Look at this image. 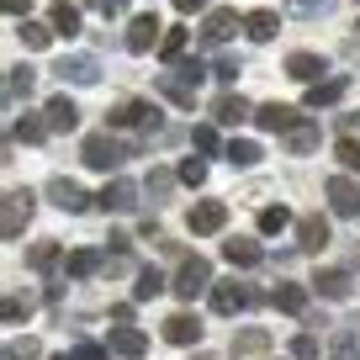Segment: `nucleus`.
<instances>
[{
    "label": "nucleus",
    "mask_w": 360,
    "mask_h": 360,
    "mask_svg": "<svg viewBox=\"0 0 360 360\" xmlns=\"http://www.w3.org/2000/svg\"><path fill=\"white\" fill-rule=\"evenodd\" d=\"M32 207H37L32 191H6V202H0V238H22L27 223H32Z\"/></svg>",
    "instance_id": "f257e3e1"
},
{
    "label": "nucleus",
    "mask_w": 360,
    "mask_h": 360,
    "mask_svg": "<svg viewBox=\"0 0 360 360\" xmlns=\"http://www.w3.org/2000/svg\"><path fill=\"white\" fill-rule=\"evenodd\" d=\"M169 292H175L180 302H196L202 292H212V265H207L202 255H191L186 265L175 270V286H169Z\"/></svg>",
    "instance_id": "f03ea898"
},
{
    "label": "nucleus",
    "mask_w": 360,
    "mask_h": 360,
    "mask_svg": "<svg viewBox=\"0 0 360 360\" xmlns=\"http://www.w3.org/2000/svg\"><path fill=\"white\" fill-rule=\"evenodd\" d=\"M79 159H85L90 169H117L127 159V143H122V138H112V133H90L85 148H79Z\"/></svg>",
    "instance_id": "7ed1b4c3"
},
{
    "label": "nucleus",
    "mask_w": 360,
    "mask_h": 360,
    "mask_svg": "<svg viewBox=\"0 0 360 360\" xmlns=\"http://www.w3.org/2000/svg\"><path fill=\"white\" fill-rule=\"evenodd\" d=\"M255 302H265V297L249 292V286H238V281H212V313L233 318L238 307H255Z\"/></svg>",
    "instance_id": "20e7f679"
},
{
    "label": "nucleus",
    "mask_w": 360,
    "mask_h": 360,
    "mask_svg": "<svg viewBox=\"0 0 360 360\" xmlns=\"http://www.w3.org/2000/svg\"><path fill=\"white\" fill-rule=\"evenodd\" d=\"M112 127H143V133H159V106L154 101H122L112 106Z\"/></svg>",
    "instance_id": "39448f33"
},
{
    "label": "nucleus",
    "mask_w": 360,
    "mask_h": 360,
    "mask_svg": "<svg viewBox=\"0 0 360 360\" xmlns=\"http://www.w3.org/2000/svg\"><path fill=\"white\" fill-rule=\"evenodd\" d=\"M323 196H328V212H334V217H360V191H355V180H345V175L323 180Z\"/></svg>",
    "instance_id": "423d86ee"
},
{
    "label": "nucleus",
    "mask_w": 360,
    "mask_h": 360,
    "mask_svg": "<svg viewBox=\"0 0 360 360\" xmlns=\"http://www.w3.org/2000/svg\"><path fill=\"white\" fill-rule=\"evenodd\" d=\"M165 43V27H159V16L148 11V16H133L127 22V48L133 53H154V48Z\"/></svg>",
    "instance_id": "0eeeda50"
},
{
    "label": "nucleus",
    "mask_w": 360,
    "mask_h": 360,
    "mask_svg": "<svg viewBox=\"0 0 360 360\" xmlns=\"http://www.w3.org/2000/svg\"><path fill=\"white\" fill-rule=\"evenodd\" d=\"M228 223V202H196L191 212H186V228L191 233H223Z\"/></svg>",
    "instance_id": "6e6552de"
},
{
    "label": "nucleus",
    "mask_w": 360,
    "mask_h": 360,
    "mask_svg": "<svg viewBox=\"0 0 360 360\" xmlns=\"http://www.w3.org/2000/svg\"><path fill=\"white\" fill-rule=\"evenodd\" d=\"M313 292L328 297V302H349V297H355V281H349V270H318Z\"/></svg>",
    "instance_id": "1a4fd4ad"
},
{
    "label": "nucleus",
    "mask_w": 360,
    "mask_h": 360,
    "mask_svg": "<svg viewBox=\"0 0 360 360\" xmlns=\"http://www.w3.org/2000/svg\"><path fill=\"white\" fill-rule=\"evenodd\" d=\"M96 202H101L106 212H133V207H138V186L117 175V180H106V191L96 196Z\"/></svg>",
    "instance_id": "9d476101"
},
{
    "label": "nucleus",
    "mask_w": 360,
    "mask_h": 360,
    "mask_svg": "<svg viewBox=\"0 0 360 360\" xmlns=\"http://www.w3.org/2000/svg\"><path fill=\"white\" fill-rule=\"evenodd\" d=\"M255 122L265 127V133H292L297 122H302V117H297V106H281V101H265L255 112Z\"/></svg>",
    "instance_id": "9b49d317"
},
{
    "label": "nucleus",
    "mask_w": 360,
    "mask_h": 360,
    "mask_svg": "<svg viewBox=\"0 0 360 360\" xmlns=\"http://www.w3.org/2000/svg\"><path fill=\"white\" fill-rule=\"evenodd\" d=\"M53 75H64V79H75V85H96L101 79V64L90 53H69V58H58V69Z\"/></svg>",
    "instance_id": "f8f14e48"
},
{
    "label": "nucleus",
    "mask_w": 360,
    "mask_h": 360,
    "mask_svg": "<svg viewBox=\"0 0 360 360\" xmlns=\"http://www.w3.org/2000/svg\"><path fill=\"white\" fill-rule=\"evenodd\" d=\"M238 27H244V22H238V11L217 6V11H207V22H202V37H207V43H228V37H233Z\"/></svg>",
    "instance_id": "ddd939ff"
},
{
    "label": "nucleus",
    "mask_w": 360,
    "mask_h": 360,
    "mask_svg": "<svg viewBox=\"0 0 360 360\" xmlns=\"http://www.w3.org/2000/svg\"><path fill=\"white\" fill-rule=\"evenodd\" d=\"M48 196H53V207H64V212H85V207H90V196L79 191L75 180H64V175L48 180Z\"/></svg>",
    "instance_id": "4468645a"
},
{
    "label": "nucleus",
    "mask_w": 360,
    "mask_h": 360,
    "mask_svg": "<svg viewBox=\"0 0 360 360\" xmlns=\"http://www.w3.org/2000/svg\"><path fill=\"white\" fill-rule=\"evenodd\" d=\"M223 259H228V265H238V270H255L259 259H265V249H259L255 238H228V244H223Z\"/></svg>",
    "instance_id": "2eb2a0df"
},
{
    "label": "nucleus",
    "mask_w": 360,
    "mask_h": 360,
    "mask_svg": "<svg viewBox=\"0 0 360 360\" xmlns=\"http://www.w3.org/2000/svg\"><path fill=\"white\" fill-rule=\"evenodd\" d=\"M43 117H48V127H53V133H75V127H79V106L69 101V96H53Z\"/></svg>",
    "instance_id": "dca6fc26"
},
{
    "label": "nucleus",
    "mask_w": 360,
    "mask_h": 360,
    "mask_svg": "<svg viewBox=\"0 0 360 360\" xmlns=\"http://www.w3.org/2000/svg\"><path fill=\"white\" fill-rule=\"evenodd\" d=\"M328 244V217H302V223H297V249H307V255H318V249Z\"/></svg>",
    "instance_id": "f3484780"
},
{
    "label": "nucleus",
    "mask_w": 360,
    "mask_h": 360,
    "mask_svg": "<svg viewBox=\"0 0 360 360\" xmlns=\"http://www.w3.org/2000/svg\"><path fill=\"white\" fill-rule=\"evenodd\" d=\"M212 117H217L223 127H238V122H249L255 112H249L244 96H217V101H212Z\"/></svg>",
    "instance_id": "a211bd4d"
},
{
    "label": "nucleus",
    "mask_w": 360,
    "mask_h": 360,
    "mask_svg": "<svg viewBox=\"0 0 360 360\" xmlns=\"http://www.w3.org/2000/svg\"><path fill=\"white\" fill-rule=\"evenodd\" d=\"M345 90H349V79H345V75L318 79V85H307V106H334V101H345Z\"/></svg>",
    "instance_id": "6ab92c4d"
},
{
    "label": "nucleus",
    "mask_w": 360,
    "mask_h": 360,
    "mask_svg": "<svg viewBox=\"0 0 360 360\" xmlns=\"http://www.w3.org/2000/svg\"><path fill=\"white\" fill-rule=\"evenodd\" d=\"M165 339L169 345H196V339H202V323H196L191 313H175V318H165Z\"/></svg>",
    "instance_id": "aec40b11"
},
{
    "label": "nucleus",
    "mask_w": 360,
    "mask_h": 360,
    "mask_svg": "<svg viewBox=\"0 0 360 360\" xmlns=\"http://www.w3.org/2000/svg\"><path fill=\"white\" fill-rule=\"evenodd\" d=\"M286 75L302 79V85H318V75H328V69H323L318 53H292V58H286Z\"/></svg>",
    "instance_id": "412c9836"
},
{
    "label": "nucleus",
    "mask_w": 360,
    "mask_h": 360,
    "mask_svg": "<svg viewBox=\"0 0 360 360\" xmlns=\"http://www.w3.org/2000/svg\"><path fill=\"white\" fill-rule=\"evenodd\" d=\"M165 286H169L165 270H159V265H143V270H138V286H133V302H154Z\"/></svg>",
    "instance_id": "4be33fe9"
},
{
    "label": "nucleus",
    "mask_w": 360,
    "mask_h": 360,
    "mask_svg": "<svg viewBox=\"0 0 360 360\" xmlns=\"http://www.w3.org/2000/svg\"><path fill=\"white\" fill-rule=\"evenodd\" d=\"M244 32L255 37V43H270V37L281 32V16H276V11H249L244 16Z\"/></svg>",
    "instance_id": "5701e85b"
},
{
    "label": "nucleus",
    "mask_w": 360,
    "mask_h": 360,
    "mask_svg": "<svg viewBox=\"0 0 360 360\" xmlns=\"http://www.w3.org/2000/svg\"><path fill=\"white\" fill-rule=\"evenodd\" d=\"M270 302L281 307V313H307V286H297V281H281L276 292H270Z\"/></svg>",
    "instance_id": "b1692460"
},
{
    "label": "nucleus",
    "mask_w": 360,
    "mask_h": 360,
    "mask_svg": "<svg viewBox=\"0 0 360 360\" xmlns=\"http://www.w3.org/2000/svg\"><path fill=\"white\" fill-rule=\"evenodd\" d=\"M112 349H117V355H127V360H138V355H143V349H148V334H143V328H117V334H112Z\"/></svg>",
    "instance_id": "393cba45"
},
{
    "label": "nucleus",
    "mask_w": 360,
    "mask_h": 360,
    "mask_svg": "<svg viewBox=\"0 0 360 360\" xmlns=\"http://www.w3.org/2000/svg\"><path fill=\"white\" fill-rule=\"evenodd\" d=\"M48 27H53L58 37H75V32H79V11L69 6V0H53V11H48Z\"/></svg>",
    "instance_id": "a878e982"
},
{
    "label": "nucleus",
    "mask_w": 360,
    "mask_h": 360,
    "mask_svg": "<svg viewBox=\"0 0 360 360\" xmlns=\"http://www.w3.org/2000/svg\"><path fill=\"white\" fill-rule=\"evenodd\" d=\"M58 259H64V255H58V238H43V244H32V249H27V265H32L37 276H48V270H53Z\"/></svg>",
    "instance_id": "bb28decb"
},
{
    "label": "nucleus",
    "mask_w": 360,
    "mask_h": 360,
    "mask_svg": "<svg viewBox=\"0 0 360 360\" xmlns=\"http://www.w3.org/2000/svg\"><path fill=\"white\" fill-rule=\"evenodd\" d=\"M159 90H165V96H169L175 106H196V85H191V79H180L175 69H169V75L159 79Z\"/></svg>",
    "instance_id": "cd10ccee"
},
{
    "label": "nucleus",
    "mask_w": 360,
    "mask_h": 360,
    "mask_svg": "<svg viewBox=\"0 0 360 360\" xmlns=\"http://www.w3.org/2000/svg\"><path fill=\"white\" fill-rule=\"evenodd\" d=\"M16 37H22L27 48H48L58 32H53V27H43V22H32V16H22V22H16Z\"/></svg>",
    "instance_id": "c85d7f7f"
},
{
    "label": "nucleus",
    "mask_w": 360,
    "mask_h": 360,
    "mask_svg": "<svg viewBox=\"0 0 360 360\" xmlns=\"http://www.w3.org/2000/svg\"><path fill=\"white\" fill-rule=\"evenodd\" d=\"M32 79H37V69H27V64L6 69V101H22L27 90H32Z\"/></svg>",
    "instance_id": "c756f323"
},
{
    "label": "nucleus",
    "mask_w": 360,
    "mask_h": 360,
    "mask_svg": "<svg viewBox=\"0 0 360 360\" xmlns=\"http://www.w3.org/2000/svg\"><path fill=\"white\" fill-rule=\"evenodd\" d=\"M48 133H53V127H48V122H37L32 112H27V117H16V127H11V138H16V143H43Z\"/></svg>",
    "instance_id": "7c9ffc66"
},
{
    "label": "nucleus",
    "mask_w": 360,
    "mask_h": 360,
    "mask_svg": "<svg viewBox=\"0 0 360 360\" xmlns=\"http://www.w3.org/2000/svg\"><path fill=\"white\" fill-rule=\"evenodd\" d=\"M265 349H270L265 328H244V334H233V355H265Z\"/></svg>",
    "instance_id": "2f4dec72"
},
{
    "label": "nucleus",
    "mask_w": 360,
    "mask_h": 360,
    "mask_svg": "<svg viewBox=\"0 0 360 360\" xmlns=\"http://www.w3.org/2000/svg\"><path fill=\"white\" fill-rule=\"evenodd\" d=\"M286 148H292V154H313V148H318V127L302 117V122H297L292 133H286Z\"/></svg>",
    "instance_id": "473e14b6"
},
{
    "label": "nucleus",
    "mask_w": 360,
    "mask_h": 360,
    "mask_svg": "<svg viewBox=\"0 0 360 360\" xmlns=\"http://www.w3.org/2000/svg\"><path fill=\"white\" fill-rule=\"evenodd\" d=\"M96 270H101V255H96V249H75V255H69V276L85 281V276H96Z\"/></svg>",
    "instance_id": "72a5a7b5"
},
{
    "label": "nucleus",
    "mask_w": 360,
    "mask_h": 360,
    "mask_svg": "<svg viewBox=\"0 0 360 360\" xmlns=\"http://www.w3.org/2000/svg\"><path fill=\"white\" fill-rule=\"evenodd\" d=\"M228 159H233L238 169L259 165V143H249V138H233V143H228Z\"/></svg>",
    "instance_id": "f704fd0d"
},
{
    "label": "nucleus",
    "mask_w": 360,
    "mask_h": 360,
    "mask_svg": "<svg viewBox=\"0 0 360 360\" xmlns=\"http://www.w3.org/2000/svg\"><path fill=\"white\" fill-rule=\"evenodd\" d=\"M328 360H360V345H355V334H349V328H339V334H334Z\"/></svg>",
    "instance_id": "c9c22d12"
},
{
    "label": "nucleus",
    "mask_w": 360,
    "mask_h": 360,
    "mask_svg": "<svg viewBox=\"0 0 360 360\" xmlns=\"http://www.w3.org/2000/svg\"><path fill=\"white\" fill-rule=\"evenodd\" d=\"M186 43H191V37H186V27H165V43H159V53L175 64V58L186 53Z\"/></svg>",
    "instance_id": "e433bc0d"
},
{
    "label": "nucleus",
    "mask_w": 360,
    "mask_h": 360,
    "mask_svg": "<svg viewBox=\"0 0 360 360\" xmlns=\"http://www.w3.org/2000/svg\"><path fill=\"white\" fill-rule=\"evenodd\" d=\"M334 159L360 175V138H339V143H334Z\"/></svg>",
    "instance_id": "4c0bfd02"
},
{
    "label": "nucleus",
    "mask_w": 360,
    "mask_h": 360,
    "mask_svg": "<svg viewBox=\"0 0 360 360\" xmlns=\"http://www.w3.org/2000/svg\"><path fill=\"white\" fill-rule=\"evenodd\" d=\"M191 143H196V154H217V148H223V138H217V127H191Z\"/></svg>",
    "instance_id": "58836bf2"
},
{
    "label": "nucleus",
    "mask_w": 360,
    "mask_h": 360,
    "mask_svg": "<svg viewBox=\"0 0 360 360\" xmlns=\"http://www.w3.org/2000/svg\"><path fill=\"white\" fill-rule=\"evenodd\" d=\"M286 11H292V16H328V11H334V0H286Z\"/></svg>",
    "instance_id": "ea45409f"
},
{
    "label": "nucleus",
    "mask_w": 360,
    "mask_h": 360,
    "mask_svg": "<svg viewBox=\"0 0 360 360\" xmlns=\"http://www.w3.org/2000/svg\"><path fill=\"white\" fill-rule=\"evenodd\" d=\"M286 223H292V212H286V207H265V212H259V233H281Z\"/></svg>",
    "instance_id": "a19ab883"
},
{
    "label": "nucleus",
    "mask_w": 360,
    "mask_h": 360,
    "mask_svg": "<svg viewBox=\"0 0 360 360\" xmlns=\"http://www.w3.org/2000/svg\"><path fill=\"white\" fill-rule=\"evenodd\" d=\"M37 355H43L37 339H11V345H6V360H37Z\"/></svg>",
    "instance_id": "79ce46f5"
},
{
    "label": "nucleus",
    "mask_w": 360,
    "mask_h": 360,
    "mask_svg": "<svg viewBox=\"0 0 360 360\" xmlns=\"http://www.w3.org/2000/svg\"><path fill=\"white\" fill-rule=\"evenodd\" d=\"M169 186H175V175H169V169H148V180H143L148 196H169Z\"/></svg>",
    "instance_id": "37998d69"
},
{
    "label": "nucleus",
    "mask_w": 360,
    "mask_h": 360,
    "mask_svg": "<svg viewBox=\"0 0 360 360\" xmlns=\"http://www.w3.org/2000/svg\"><path fill=\"white\" fill-rule=\"evenodd\" d=\"M292 360H318V339L313 334H297L292 339Z\"/></svg>",
    "instance_id": "c03bdc74"
},
{
    "label": "nucleus",
    "mask_w": 360,
    "mask_h": 360,
    "mask_svg": "<svg viewBox=\"0 0 360 360\" xmlns=\"http://www.w3.org/2000/svg\"><path fill=\"white\" fill-rule=\"evenodd\" d=\"M180 180H186V186H207V165L202 159H186V165H180Z\"/></svg>",
    "instance_id": "a18cd8bd"
},
{
    "label": "nucleus",
    "mask_w": 360,
    "mask_h": 360,
    "mask_svg": "<svg viewBox=\"0 0 360 360\" xmlns=\"http://www.w3.org/2000/svg\"><path fill=\"white\" fill-rule=\"evenodd\" d=\"M212 75H217V79H238V75H244V64L223 53V58H217V69H212Z\"/></svg>",
    "instance_id": "49530a36"
},
{
    "label": "nucleus",
    "mask_w": 360,
    "mask_h": 360,
    "mask_svg": "<svg viewBox=\"0 0 360 360\" xmlns=\"http://www.w3.org/2000/svg\"><path fill=\"white\" fill-rule=\"evenodd\" d=\"M75 360H112V349H101V345H75Z\"/></svg>",
    "instance_id": "de8ad7c7"
},
{
    "label": "nucleus",
    "mask_w": 360,
    "mask_h": 360,
    "mask_svg": "<svg viewBox=\"0 0 360 360\" xmlns=\"http://www.w3.org/2000/svg\"><path fill=\"white\" fill-rule=\"evenodd\" d=\"M90 6H96V11H101L106 22H112V16H122V11H127V0H90Z\"/></svg>",
    "instance_id": "09e8293b"
},
{
    "label": "nucleus",
    "mask_w": 360,
    "mask_h": 360,
    "mask_svg": "<svg viewBox=\"0 0 360 360\" xmlns=\"http://www.w3.org/2000/svg\"><path fill=\"white\" fill-rule=\"evenodd\" d=\"M22 318H27V307H22V302L11 297V302H6V323H22Z\"/></svg>",
    "instance_id": "8fccbe9b"
},
{
    "label": "nucleus",
    "mask_w": 360,
    "mask_h": 360,
    "mask_svg": "<svg viewBox=\"0 0 360 360\" xmlns=\"http://www.w3.org/2000/svg\"><path fill=\"white\" fill-rule=\"evenodd\" d=\"M175 11H180V16H191V11H207V0H175Z\"/></svg>",
    "instance_id": "3c124183"
},
{
    "label": "nucleus",
    "mask_w": 360,
    "mask_h": 360,
    "mask_svg": "<svg viewBox=\"0 0 360 360\" xmlns=\"http://www.w3.org/2000/svg\"><path fill=\"white\" fill-rule=\"evenodd\" d=\"M6 11H11V16H27V11H32V0H6Z\"/></svg>",
    "instance_id": "603ef678"
},
{
    "label": "nucleus",
    "mask_w": 360,
    "mask_h": 360,
    "mask_svg": "<svg viewBox=\"0 0 360 360\" xmlns=\"http://www.w3.org/2000/svg\"><path fill=\"white\" fill-rule=\"evenodd\" d=\"M48 360H75V349H69V355H48Z\"/></svg>",
    "instance_id": "864d4df0"
},
{
    "label": "nucleus",
    "mask_w": 360,
    "mask_h": 360,
    "mask_svg": "<svg viewBox=\"0 0 360 360\" xmlns=\"http://www.w3.org/2000/svg\"><path fill=\"white\" fill-rule=\"evenodd\" d=\"M355 133H360V112H355Z\"/></svg>",
    "instance_id": "5fc2aeb1"
}]
</instances>
